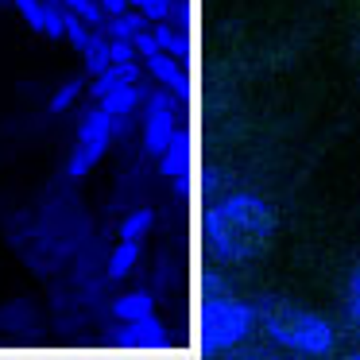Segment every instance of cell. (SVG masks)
<instances>
[{"mask_svg": "<svg viewBox=\"0 0 360 360\" xmlns=\"http://www.w3.org/2000/svg\"><path fill=\"white\" fill-rule=\"evenodd\" d=\"M140 259V240H120L109 256V279H124Z\"/></svg>", "mask_w": 360, "mask_h": 360, "instance_id": "obj_8", "label": "cell"}, {"mask_svg": "<svg viewBox=\"0 0 360 360\" xmlns=\"http://www.w3.org/2000/svg\"><path fill=\"white\" fill-rule=\"evenodd\" d=\"M259 326V310L240 298L229 295H213L202 302L198 314V333H202V349L205 352H221V349H236L240 341H248Z\"/></svg>", "mask_w": 360, "mask_h": 360, "instance_id": "obj_3", "label": "cell"}, {"mask_svg": "<svg viewBox=\"0 0 360 360\" xmlns=\"http://www.w3.org/2000/svg\"><path fill=\"white\" fill-rule=\"evenodd\" d=\"M148 16L143 12H120V16H109V35L112 39H132L136 32H143Z\"/></svg>", "mask_w": 360, "mask_h": 360, "instance_id": "obj_10", "label": "cell"}, {"mask_svg": "<svg viewBox=\"0 0 360 360\" xmlns=\"http://www.w3.org/2000/svg\"><path fill=\"white\" fill-rule=\"evenodd\" d=\"M151 221H155V213H151V210H136V213H128L124 225H120V240H140V236L151 229Z\"/></svg>", "mask_w": 360, "mask_h": 360, "instance_id": "obj_12", "label": "cell"}, {"mask_svg": "<svg viewBox=\"0 0 360 360\" xmlns=\"http://www.w3.org/2000/svg\"><path fill=\"white\" fill-rule=\"evenodd\" d=\"M74 94H78V86H66V89H63V94H58V97H55V101H51V109H66V105H70V101H74Z\"/></svg>", "mask_w": 360, "mask_h": 360, "instance_id": "obj_18", "label": "cell"}, {"mask_svg": "<svg viewBox=\"0 0 360 360\" xmlns=\"http://www.w3.org/2000/svg\"><path fill=\"white\" fill-rule=\"evenodd\" d=\"M128 4H132V0H101L105 16H120V12H128Z\"/></svg>", "mask_w": 360, "mask_h": 360, "instance_id": "obj_17", "label": "cell"}, {"mask_svg": "<svg viewBox=\"0 0 360 360\" xmlns=\"http://www.w3.org/2000/svg\"><path fill=\"white\" fill-rule=\"evenodd\" d=\"M345 318L360 329V264L349 271V283H345Z\"/></svg>", "mask_w": 360, "mask_h": 360, "instance_id": "obj_11", "label": "cell"}, {"mask_svg": "<svg viewBox=\"0 0 360 360\" xmlns=\"http://www.w3.org/2000/svg\"><path fill=\"white\" fill-rule=\"evenodd\" d=\"M151 295H143V290H132V295H120L117 302H112V314H117L120 321H136L143 318V314H151Z\"/></svg>", "mask_w": 360, "mask_h": 360, "instance_id": "obj_9", "label": "cell"}, {"mask_svg": "<svg viewBox=\"0 0 360 360\" xmlns=\"http://www.w3.org/2000/svg\"><path fill=\"white\" fill-rule=\"evenodd\" d=\"M132 47L140 51L143 58H148V55H155V51H159V39H155V32H136V35H132Z\"/></svg>", "mask_w": 360, "mask_h": 360, "instance_id": "obj_16", "label": "cell"}, {"mask_svg": "<svg viewBox=\"0 0 360 360\" xmlns=\"http://www.w3.org/2000/svg\"><path fill=\"white\" fill-rule=\"evenodd\" d=\"M155 39H159V51H167V55H174V58H182V51H186L179 27H171L167 20H163V24H155Z\"/></svg>", "mask_w": 360, "mask_h": 360, "instance_id": "obj_13", "label": "cell"}, {"mask_svg": "<svg viewBox=\"0 0 360 360\" xmlns=\"http://www.w3.org/2000/svg\"><path fill=\"white\" fill-rule=\"evenodd\" d=\"M148 70L155 82H163L167 89H182V70H179V58L167 55V51H155L148 55Z\"/></svg>", "mask_w": 360, "mask_h": 360, "instance_id": "obj_7", "label": "cell"}, {"mask_svg": "<svg viewBox=\"0 0 360 360\" xmlns=\"http://www.w3.org/2000/svg\"><path fill=\"white\" fill-rule=\"evenodd\" d=\"M136 105H140V89H136V82H128V86H117V89H109V94L101 97V109L112 117L117 132L128 124V117L136 112Z\"/></svg>", "mask_w": 360, "mask_h": 360, "instance_id": "obj_6", "label": "cell"}, {"mask_svg": "<svg viewBox=\"0 0 360 360\" xmlns=\"http://www.w3.org/2000/svg\"><path fill=\"white\" fill-rule=\"evenodd\" d=\"M205 248L217 264H248L271 244L275 236V210L259 194H229L213 202L202 217Z\"/></svg>", "mask_w": 360, "mask_h": 360, "instance_id": "obj_1", "label": "cell"}, {"mask_svg": "<svg viewBox=\"0 0 360 360\" xmlns=\"http://www.w3.org/2000/svg\"><path fill=\"white\" fill-rule=\"evenodd\" d=\"M259 321H264V333L275 345L290 352H302V356H326L333 352L337 333L321 314L302 310L295 302H264L259 306Z\"/></svg>", "mask_w": 360, "mask_h": 360, "instance_id": "obj_2", "label": "cell"}, {"mask_svg": "<svg viewBox=\"0 0 360 360\" xmlns=\"http://www.w3.org/2000/svg\"><path fill=\"white\" fill-rule=\"evenodd\" d=\"M136 47L132 39H109V63H132Z\"/></svg>", "mask_w": 360, "mask_h": 360, "instance_id": "obj_15", "label": "cell"}, {"mask_svg": "<svg viewBox=\"0 0 360 360\" xmlns=\"http://www.w3.org/2000/svg\"><path fill=\"white\" fill-rule=\"evenodd\" d=\"M179 128H174V101L167 94L148 97V117H143V151L148 155H163L174 143Z\"/></svg>", "mask_w": 360, "mask_h": 360, "instance_id": "obj_5", "label": "cell"}, {"mask_svg": "<svg viewBox=\"0 0 360 360\" xmlns=\"http://www.w3.org/2000/svg\"><path fill=\"white\" fill-rule=\"evenodd\" d=\"M112 132H117V124H112L109 112H105L101 105L89 109L86 120H82V128H78V151H74V159H70V174H86L89 167L105 155Z\"/></svg>", "mask_w": 360, "mask_h": 360, "instance_id": "obj_4", "label": "cell"}, {"mask_svg": "<svg viewBox=\"0 0 360 360\" xmlns=\"http://www.w3.org/2000/svg\"><path fill=\"white\" fill-rule=\"evenodd\" d=\"M136 8L151 20V24H163V20H174V4L171 0H132Z\"/></svg>", "mask_w": 360, "mask_h": 360, "instance_id": "obj_14", "label": "cell"}]
</instances>
